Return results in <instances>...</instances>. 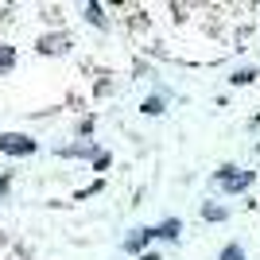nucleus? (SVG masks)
Instances as JSON below:
<instances>
[{"mask_svg": "<svg viewBox=\"0 0 260 260\" xmlns=\"http://www.w3.org/2000/svg\"><path fill=\"white\" fill-rule=\"evenodd\" d=\"M221 260H245V252H241V249H237V245H229V249H225V252H221Z\"/></svg>", "mask_w": 260, "mask_h": 260, "instance_id": "5", "label": "nucleus"}, {"mask_svg": "<svg viewBox=\"0 0 260 260\" xmlns=\"http://www.w3.org/2000/svg\"><path fill=\"white\" fill-rule=\"evenodd\" d=\"M152 237H155L152 229H140V237H128V252H136V249H140V245H148V241H152Z\"/></svg>", "mask_w": 260, "mask_h": 260, "instance_id": "4", "label": "nucleus"}, {"mask_svg": "<svg viewBox=\"0 0 260 260\" xmlns=\"http://www.w3.org/2000/svg\"><path fill=\"white\" fill-rule=\"evenodd\" d=\"M0 148H4L8 155H31L35 140H27V136H20V132H8V136H0Z\"/></svg>", "mask_w": 260, "mask_h": 260, "instance_id": "1", "label": "nucleus"}, {"mask_svg": "<svg viewBox=\"0 0 260 260\" xmlns=\"http://www.w3.org/2000/svg\"><path fill=\"white\" fill-rule=\"evenodd\" d=\"M249 183H252L249 171H241V175H221V186H225V190H245Z\"/></svg>", "mask_w": 260, "mask_h": 260, "instance_id": "2", "label": "nucleus"}, {"mask_svg": "<svg viewBox=\"0 0 260 260\" xmlns=\"http://www.w3.org/2000/svg\"><path fill=\"white\" fill-rule=\"evenodd\" d=\"M12 62H16V51L0 43V74H4V70H12Z\"/></svg>", "mask_w": 260, "mask_h": 260, "instance_id": "3", "label": "nucleus"}, {"mask_svg": "<svg viewBox=\"0 0 260 260\" xmlns=\"http://www.w3.org/2000/svg\"><path fill=\"white\" fill-rule=\"evenodd\" d=\"M175 233H179V221H167V225H163L155 237H175Z\"/></svg>", "mask_w": 260, "mask_h": 260, "instance_id": "6", "label": "nucleus"}]
</instances>
